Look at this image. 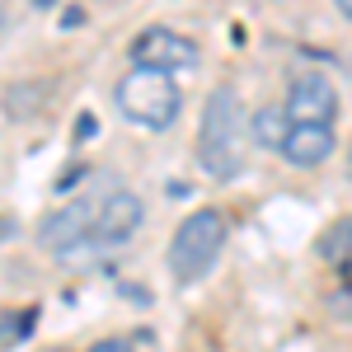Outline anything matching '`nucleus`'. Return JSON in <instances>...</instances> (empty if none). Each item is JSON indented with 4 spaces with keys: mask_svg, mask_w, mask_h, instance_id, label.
Returning <instances> with one entry per match:
<instances>
[{
    "mask_svg": "<svg viewBox=\"0 0 352 352\" xmlns=\"http://www.w3.org/2000/svg\"><path fill=\"white\" fill-rule=\"evenodd\" d=\"M244 155H249V132H244L240 94L230 85L212 89V99L202 109V127H197V160L212 179L226 184L244 169Z\"/></svg>",
    "mask_w": 352,
    "mask_h": 352,
    "instance_id": "1",
    "label": "nucleus"
},
{
    "mask_svg": "<svg viewBox=\"0 0 352 352\" xmlns=\"http://www.w3.org/2000/svg\"><path fill=\"white\" fill-rule=\"evenodd\" d=\"M221 249H226V217L217 207H202V212L184 217V226L169 240V272H174V282L179 287L202 282L207 272L217 268Z\"/></svg>",
    "mask_w": 352,
    "mask_h": 352,
    "instance_id": "2",
    "label": "nucleus"
},
{
    "mask_svg": "<svg viewBox=\"0 0 352 352\" xmlns=\"http://www.w3.org/2000/svg\"><path fill=\"white\" fill-rule=\"evenodd\" d=\"M113 99H118V113H122L127 122L151 127V132H160V127H169V122L179 118V85H174V76L151 71V66H132V71L118 80Z\"/></svg>",
    "mask_w": 352,
    "mask_h": 352,
    "instance_id": "3",
    "label": "nucleus"
},
{
    "mask_svg": "<svg viewBox=\"0 0 352 352\" xmlns=\"http://www.w3.org/2000/svg\"><path fill=\"white\" fill-rule=\"evenodd\" d=\"M197 56H202V47L184 33H174V28H146V33L132 38V61L151 66V71H164V76L197 66Z\"/></svg>",
    "mask_w": 352,
    "mask_h": 352,
    "instance_id": "4",
    "label": "nucleus"
},
{
    "mask_svg": "<svg viewBox=\"0 0 352 352\" xmlns=\"http://www.w3.org/2000/svg\"><path fill=\"white\" fill-rule=\"evenodd\" d=\"M141 221H146V202H141L132 188H118V192H109L104 207L89 217V240L122 244V240H132L136 230H141Z\"/></svg>",
    "mask_w": 352,
    "mask_h": 352,
    "instance_id": "5",
    "label": "nucleus"
},
{
    "mask_svg": "<svg viewBox=\"0 0 352 352\" xmlns=\"http://www.w3.org/2000/svg\"><path fill=\"white\" fill-rule=\"evenodd\" d=\"M287 118L292 122H333L338 118V89L324 76H296L287 89Z\"/></svg>",
    "mask_w": 352,
    "mask_h": 352,
    "instance_id": "6",
    "label": "nucleus"
},
{
    "mask_svg": "<svg viewBox=\"0 0 352 352\" xmlns=\"http://www.w3.org/2000/svg\"><path fill=\"white\" fill-rule=\"evenodd\" d=\"M89 207L85 202H71V207H61L52 217H43L38 226V249H47V254H76L89 244Z\"/></svg>",
    "mask_w": 352,
    "mask_h": 352,
    "instance_id": "7",
    "label": "nucleus"
},
{
    "mask_svg": "<svg viewBox=\"0 0 352 352\" xmlns=\"http://www.w3.org/2000/svg\"><path fill=\"white\" fill-rule=\"evenodd\" d=\"M333 146H338L333 122H292L277 151L292 164H324L329 155H333Z\"/></svg>",
    "mask_w": 352,
    "mask_h": 352,
    "instance_id": "8",
    "label": "nucleus"
},
{
    "mask_svg": "<svg viewBox=\"0 0 352 352\" xmlns=\"http://www.w3.org/2000/svg\"><path fill=\"white\" fill-rule=\"evenodd\" d=\"M47 94H52V85L47 80H19L5 89V113L14 118V122H24V118H33V113L47 109Z\"/></svg>",
    "mask_w": 352,
    "mask_h": 352,
    "instance_id": "9",
    "label": "nucleus"
},
{
    "mask_svg": "<svg viewBox=\"0 0 352 352\" xmlns=\"http://www.w3.org/2000/svg\"><path fill=\"white\" fill-rule=\"evenodd\" d=\"M287 127H292L287 109H258V113H254V122H249L244 132H249V141H258L263 151H277L282 136H287Z\"/></svg>",
    "mask_w": 352,
    "mask_h": 352,
    "instance_id": "10",
    "label": "nucleus"
},
{
    "mask_svg": "<svg viewBox=\"0 0 352 352\" xmlns=\"http://www.w3.org/2000/svg\"><path fill=\"white\" fill-rule=\"evenodd\" d=\"M320 249H324V258H329V263H333V268H338V272H343V277H348L352 221H348V217H338V221H333V230H329V235H324V244H320Z\"/></svg>",
    "mask_w": 352,
    "mask_h": 352,
    "instance_id": "11",
    "label": "nucleus"
},
{
    "mask_svg": "<svg viewBox=\"0 0 352 352\" xmlns=\"http://www.w3.org/2000/svg\"><path fill=\"white\" fill-rule=\"evenodd\" d=\"M89 352H132V343H122V338H104V343H94Z\"/></svg>",
    "mask_w": 352,
    "mask_h": 352,
    "instance_id": "12",
    "label": "nucleus"
},
{
    "mask_svg": "<svg viewBox=\"0 0 352 352\" xmlns=\"http://www.w3.org/2000/svg\"><path fill=\"white\" fill-rule=\"evenodd\" d=\"M333 5H338V14H343V19H352V0H333Z\"/></svg>",
    "mask_w": 352,
    "mask_h": 352,
    "instance_id": "13",
    "label": "nucleus"
},
{
    "mask_svg": "<svg viewBox=\"0 0 352 352\" xmlns=\"http://www.w3.org/2000/svg\"><path fill=\"white\" fill-rule=\"evenodd\" d=\"M33 5H38V10H47V5H52V0H33Z\"/></svg>",
    "mask_w": 352,
    "mask_h": 352,
    "instance_id": "14",
    "label": "nucleus"
},
{
    "mask_svg": "<svg viewBox=\"0 0 352 352\" xmlns=\"http://www.w3.org/2000/svg\"><path fill=\"white\" fill-rule=\"evenodd\" d=\"M0 28H5V5H0Z\"/></svg>",
    "mask_w": 352,
    "mask_h": 352,
    "instance_id": "15",
    "label": "nucleus"
}]
</instances>
